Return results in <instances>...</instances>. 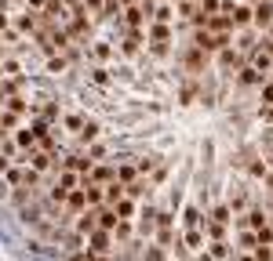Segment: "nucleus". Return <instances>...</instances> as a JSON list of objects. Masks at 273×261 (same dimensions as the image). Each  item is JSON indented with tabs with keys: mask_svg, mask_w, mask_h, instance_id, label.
I'll list each match as a JSON object with an SVG mask.
<instances>
[{
	"mask_svg": "<svg viewBox=\"0 0 273 261\" xmlns=\"http://www.w3.org/2000/svg\"><path fill=\"white\" fill-rule=\"evenodd\" d=\"M73 189H81V174L69 170V167H62V170H59V182H55V189H51V200H55V203H62Z\"/></svg>",
	"mask_w": 273,
	"mask_h": 261,
	"instance_id": "f257e3e1",
	"label": "nucleus"
},
{
	"mask_svg": "<svg viewBox=\"0 0 273 261\" xmlns=\"http://www.w3.org/2000/svg\"><path fill=\"white\" fill-rule=\"evenodd\" d=\"M149 40H153V55L157 58H168V44H171V29L164 26V22H157L149 29Z\"/></svg>",
	"mask_w": 273,
	"mask_h": 261,
	"instance_id": "f03ea898",
	"label": "nucleus"
},
{
	"mask_svg": "<svg viewBox=\"0 0 273 261\" xmlns=\"http://www.w3.org/2000/svg\"><path fill=\"white\" fill-rule=\"evenodd\" d=\"M251 26L262 29V33L273 26V4H269V0H259V4L251 8Z\"/></svg>",
	"mask_w": 273,
	"mask_h": 261,
	"instance_id": "7ed1b4c3",
	"label": "nucleus"
},
{
	"mask_svg": "<svg viewBox=\"0 0 273 261\" xmlns=\"http://www.w3.org/2000/svg\"><path fill=\"white\" fill-rule=\"evenodd\" d=\"M251 69H259V73H266V69H273V48H269V44H266V48H259L255 55H251Z\"/></svg>",
	"mask_w": 273,
	"mask_h": 261,
	"instance_id": "20e7f679",
	"label": "nucleus"
},
{
	"mask_svg": "<svg viewBox=\"0 0 273 261\" xmlns=\"http://www.w3.org/2000/svg\"><path fill=\"white\" fill-rule=\"evenodd\" d=\"M95 229H99V210H84V214H81V222H76V232L91 236Z\"/></svg>",
	"mask_w": 273,
	"mask_h": 261,
	"instance_id": "39448f33",
	"label": "nucleus"
},
{
	"mask_svg": "<svg viewBox=\"0 0 273 261\" xmlns=\"http://www.w3.org/2000/svg\"><path fill=\"white\" fill-rule=\"evenodd\" d=\"M106 250H109V232H106V229H95V232H91L88 254H106Z\"/></svg>",
	"mask_w": 273,
	"mask_h": 261,
	"instance_id": "423d86ee",
	"label": "nucleus"
},
{
	"mask_svg": "<svg viewBox=\"0 0 273 261\" xmlns=\"http://www.w3.org/2000/svg\"><path fill=\"white\" fill-rule=\"evenodd\" d=\"M81 189H84V196H88V207H102V203H106V200H102V185L81 182Z\"/></svg>",
	"mask_w": 273,
	"mask_h": 261,
	"instance_id": "0eeeda50",
	"label": "nucleus"
},
{
	"mask_svg": "<svg viewBox=\"0 0 273 261\" xmlns=\"http://www.w3.org/2000/svg\"><path fill=\"white\" fill-rule=\"evenodd\" d=\"M139 229H142V236H149L153 229H157V210H153V207H146L139 214Z\"/></svg>",
	"mask_w": 273,
	"mask_h": 261,
	"instance_id": "6e6552de",
	"label": "nucleus"
},
{
	"mask_svg": "<svg viewBox=\"0 0 273 261\" xmlns=\"http://www.w3.org/2000/svg\"><path fill=\"white\" fill-rule=\"evenodd\" d=\"M116 222H121V217H116V207H99V229H113Z\"/></svg>",
	"mask_w": 273,
	"mask_h": 261,
	"instance_id": "1a4fd4ad",
	"label": "nucleus"
},
{
	"mask_svg": "<svg viewBox=\"0 0 273 261\" xmlns=\"http://www.w3.org/2000/svg\"><path fill=\"white\" fill-rule=\"evenodd\" d=\"M66 203H69V210L84 214V207H88V196H84V189H73V192L66 196Z\"/></svg>",
	"mask_w": 273,
	"mask_h": 261,
	"instance_id": "9d476101",
	"label": "nucleus"
},
{
	"mask_svg": "<svg viewBox=\"0 0 273 261\" xmlns=\"http://www.w3.org/2000/svg\"><path fill=\"white\" fill-rule=\"evenodd\" d=\"M15 22H18V29H22V33H36V22H41V18H36V15H33V11L26 8V11H22V15H18Z\"/></svg>",
	"mask_w": 273,
	"mask_h": 261,
	"instance_id": "9b49d317",
	"label": "nucleus"
},
{
	"mask_svg": "<svg viewBox=\"0 0 273 261\" xmlns=\"http://www.w3.org/2000/svg\"><path fill=\"white\" fill-rule=\"evenodd\" d=\"M88 174H91V182H95V185H99V182H102V185H109V182L116 178V174H113L109 167H91Z\"/></svg>",
	"mask_w": 273,
	"mask_h": 261,
	"instance_id": "f8f14e48",
	"label": "nucleus"
},
{
	"mask_svg": "<svg viewBox=\"0 0 273 261\" xmlns=\"http://www.w3.org/2000/svg\"><path fill=\"white\" fill-rule=\"evenodd\" d=\"M208 257H211V261H226V257H229V243H226V240H215L211 250H208Z\"/></svg>",
	"mask_w": 273,
	"mask_h": 261,
	"instance_id": "ddd939ff",
	"label": "nucleus"
},
{
	"mask_svg": "<svg viewBox=\"0 0 273 261\" xmlns=\"http://www.w3.org/2000/svg\"><path fill=\"white\" fill-rule=\"evenodd\" d=\"M211 222H215V225H229V222H233V210H229L226 203H219V207L211 210Z\"/></svg>",
	"mask_w": 273,
	"mask_h": 261,
	"instance_id": "4468645a",
	"label": "nucleus"
},
{
	"mask_svg": "<svg viewBox=\"0 0 273 261\" xmlns=\"http://www.w3.org/2000/svg\"><path fill=\"white\" fill-rule=\"evenodd\" d=\"M182 222H186V229H204V222H201V210H197V207H186Z\"/></svg>",
	"mask_w": 273,
	"mask_h": 261,
	"instance_id": "2eb2a0df",
	"label": "nucleus"
},
{
	"mask_svg": "<svg viewBox=\"0 0 273 261\" xmlns=\"http://www.w3.org/2000/svg\"><path fill=\"white\" fill-rule=\"evenodd\" d=\"M201 243H204V229H189L186 232V247L189 250H201Z\"/></svg>",
	"mask_w": 273,
	"mask_h": 261,
	"instance_id": "dca6fc26",
	"label": "nucleus"
},
{
	"mask_svg": "<svg viewBox=\"0 0 273 261\" xmlns=\"http://www.w3.org/2000/svg\"><path fill=\"white\" fill-rule=\"evenodd\" d=\"M233 26H251V8H233Z\"/></svg>",
	"mask_w": 273,
	"mask_h": 261,
	"instance_id": "f3484780",
	"label": "nucleus"
},
{
	"mask_svg": "<svg viewBox=\"0 0 273 261\" xmlns=\"http://www.w3.org/2000/svg\"><path fill=\"white\" fill-rule=\"evenodd\" d=\"M116 182H121V185H135V167H116Z\"/></svg>",
	"mask_w": 273,
	"mask_h": 261,
	"instance_id": "a211bd4d",
	"label": "nucleus"
},
{
	"mask_svg": "<svg viewBox=\"0 0 273 261\" xmlns=\"http://www.w3.org/2000/svg\"><path fill=\"white\" fill-rule=\"evenodd\" d=\"M255 247H259V232H248L244 229L241 232V250H255Z\"/></svg>",
	"mask_w": 273,
	"mask_h": 261,
	"instance_id": "6ab92c4d",
	"label": "nucleus"
},
{
	"mask_svg": "<svg viewBox=\"0 0 273 261\" xmlns=\"http://www.w3.org/2000/svg\"><path fill=\"white\" fill-rule=\"evenodd\" d=\"M131 214H135V207H131V200L124 196L121 203H116V217H121V222H128V217H131Z\"/></svg>",
	"mask_w": 273,
	"mask_h": 261,
	"instance_id": "aec40b11",
	"label": "nucleus"
},
{
	"mask_svg": "<svg viewBox=\"0 0 273 261\" xmlns=\"http://www.w3.org/2000/svg\"><path fill=\"white\" fill-rule=\"evenodd\" d=\"M62 167H69V170H91L95 163H91V160H84V156H73V160H69V163H62Z\"/></svg>",
	"mask_w": 273,
	"mask_h": 261,
	"instance_id": "412c9836",
	"label": "nucleus"
},
{
	"mask_svg": "<svg viewBox=\"0 0 273 261\" xmlns=\"http://www.w3.org/2000/svg\"><path fill=\"white\" fill-rule=\"evenodd\" d=\"M241 83H262V73L248 66V69H241Z\"/></svg>",
	"mask_w": 273,
	"mask_h": 261,
	"instance_id": "4be33fe9",
	"label": "nucleus"
},
{
	"mask_svg": "<svg viewBox=\"0 0 273 261\" xmlns=\"http://www.w3.org/2000/svg\"><path fill=\"white\" fill-rule=\"evenodd\" d=\"M99 138V123H84L81 127V142H95Z\"/></svg>",
	"mask_w": 273,
	"mask_h": 261,
	"instance_id": "5701e85b",
	"label": "nucleus"
},
{
	"mask_svg": "<svg viewBox=\"0 0 273 261\" xmlns=\"http://www.w3.org/2000/svg\"><path fill=\"white\" fill-rule=\"evenodd\" d=\"M91 55H95V58L102 62V58H109V55H113V48H109V44H106V40H99V44H95V48H91Z\"/></svg>",
	"mask_w": 273,
	"mask_h": 261,
	"instance_id": "b1692460",
	"label": "nucleus"
},
{
	"mask_svg": "<svg viewBox=\"0 0 273 261\" xmlns=\"http://www.w3.org/2000/svg\"><path fill=\"white\" fill-rule=\"evenodd\" d=\"M251 254H255V261H273V250H269L266 243H259V247H255Z\"/></svg>",
	"mask_w": 273,
	"mask_h": 261,
	"instance_id": "393cba45",
	"label": "nucleus"
},
{
	"mask_svg": "<svg viewBox=\"0 0 273 261\" xmlns=\"http://www.w3.org/2000/svg\"><path fill=\"white\" fill-rule=\"evenodd\" d=\"M186 62H189V69H201V62H204V51H201V48H193Z\"/></svg>",
	"mask_w": 273,
	"mask_h": 261,
	"instance_id": "a878e982",
	"label": "nucleus"
},
{
	"mask_svg": "<svg viewBox=\"0 0 273 261\" xmlns=\"http://www.w3.org/2000/svg\"><path fill=\"white\" fill-rule=\"evenodd\" d=\"M124 55H139V33H131V36L124 40Z\"/></svg>",
	"mask_w": 273,
	"mask_h": 261,
	"instance_id": "bb28decb",
	"label": "nucleus"
},
{
	"mask_svg": "<svg viewBox=\"0 0 273 261\" xmlns=\"http://www.w3.org/2000/svg\"><path fill=\"white\" fill-rule=\"evenodd\" d=\"M142 261H164V247H149V250L142 254Z\"/></svg>",
	"mask_w": 273,
	"mask_h": 261,
	"instance_id": "cd10ccee",
	"label": "nucleus"
},
{
	"mask_svg": "<svg viewBox=\"0 0 273 261\" xmlns=\"http://www.w3.org/2000/svg\"><path fill=\"white\" fill-rule=\"evenodd\" d=\"M171 18H175V11H171L168 4H161V8H157V22H164V26H168Z\"/></svg>",
	"mask_w": 273,
	"mask_h": 261,
	"instance_id": "c85d7f7f",
	"label": "nucleus"
},
{
	"mask_svg": "<svg viewBox=\"0 0 273 261\" xmlns=\"http://www.w3.org/2000/svg\"><path fill=\"white\" fill-rule=\"evenodd\" d=\"M102 15H106V18H116V15H121V4H116V0H109V4H102Z\"/></svg>",
	"mask_w": 273,
	"mask_h": 261,
	"instance_id": "c756f323",
	"label": "nucleus"
},
{
	"mask_svg": "<svg viewBox=\"0 0 273 261\" xmlns=\"http://www.w3.org/2000/svg\"><path fill=\"white\" fill-rule=\"evenodd\" d=\"M248 170H251V178H266V170H269V167H266V160H262V163L255 160V163H251Z\"/></svg>",
	"mask_w": 273,
	"mask_h": 261,
	"instance_id": "7c9ffc66",
	"label": "nucleus"
},
{
	"mask_svg": "<svg viewBox=\"0 0 273 261\" xmlns=\"http://www.w3.org/2000/svg\"><path fill=\"white\" fill-rule=\"evenodd\" d=\"M233 62H237V58H233V51H229V48H222V55H219V66H222V69H229Z\"/></svg>",
	"mask_w": 273,
	"mask_h": 261,
	"instance_id": "2f4dec72",
	"label": "nucleus"
},
{
	"mask_svg": "<svg viewBox=\"0 0 273 261\" xmlns=\"http://www.w3.org/2000/svg\"><path fill=\"white\" fill-rule=\"evenodd\" d=\"M91 80H95L99 87H106V83H109V73H106V69H91Z\"/></svg>",
	"mask_w": 273,
	"mask_h": 261,
	"instance_id": "473e14b6",
	"label": "nucleus"
},
{
	"mask_svg": "<svg viewBox=\"0 0 273 261\" xmlns=\"http://www.w3.org/2000/svg\"><path fill=\"white\" fill-rule=\"evenodd\" d=\"M201 8H204L201 15H215V11H219L222 4H219V0H201Z\"/></svg>",
	"mask_w": 273,
	"mask_h": 261,
	"instance_id": "72a5a7b5",
	"label": "nucleus"
},
{
	"mask_svg": "<svg viewBox=\"0 0 273 261\" xmlns=\"http://www.w3.org/2000/svg\"><path fill=\"white\" fill-rule=\"evenodd\" d=\"M128 26H135V29L142 26V11H139V8H131V11H128Z\"/></svg>",
	"mask_w": 273,
	"mask_h": 261,
	"instance_id": "f704fd0d",
	"label": "nucleus"
},
{
	"mask_svg": "<svg viewBox=\"0 0 273 261\" xmlns=\"http://www.w3.org/2000/svg\"><path fill=\"white\" fill-rule=\"evenodd\" d=\"M48 69H51V73H62V69H66V58H51Z\"/></svg>",
	"mask_w": 273,
	"mask_h": 261,
	"instance_id": "c9c22d12",
	"label": "nucleus"
},
{
	"mask_svg": "<svg viewBox=\"0 0 273 261\" xmlns=\"http://www.w3.org/2000/svg\"><path fill=\"white\" fill-rule=\"evenodd\" d=\"M66 123L76 130V135H81V127H84V120H81V116H66Z\"/></svg>",
	"mask_w": 273,
	"mask_h": 261,
	"instance_id": "e433bc0d",
	"label": "nucleus"
},
{
	"mask_svg": "<svg viewBox=\"0 0 273 261\" xmlns=\"http://www.w3.org/2000/svg\"><path fill=\"white\" fill-rule=\"evenodd\" d=\"M157 240H161V247H168V243H171V229H161Z\"/></svg>",
	"mask_w": 273,
	"mask_h": 261,
	"instance_id": "4c0bfd02",
	"label": "nucleus"
},
{
	"mask_svg": "<svg viewBox=\"0 0 273 261\" xmlns=\"http://www.w3.org/2000/svg\"><path fill=\"white\" fill-rule=\"evenodd\" d=\"M8 26H11V18L4 15V8H0V33H8Z\"/></svg>",
	"mask_w": 273,
	"mask_h": 261,
	"instance_id": "58836bf2",
	"label": "nucleus"
},
{
	"mask_svg": "<svg viewBox=\"0 0 273 261\" xmlns=\"http://www.w3.org/2000/svg\"><path fill=\"white\" fill-rule=\"evenodd\" d=\"M262 98H266V102H273V83H266V87H262Z\"/></svg>",
	"mask_w": 273,
	"mask_h": 261,
	"instance_id": "ea45409f",
	"label": "nucleus"
},
{
	"mask_svg": "<svg viewBox=\"0 0 273 261\" xmlns=\"http://www.w3.org/2000/svg\"><path fill=\"white\" fill-rule=\"evenodd\" d=\"M26 8H48V0H26Z\"/></svg>",
	"mask_w": 273,
	"mask_h": 261,
	"instance_id": "a19ab883",
	"label": "nucleus"
},
{
	"mask_svg": "<svg viewBox=\"0 0 273 261\" xmlns=\"http://www.w3.org/2000/svg\"><path fill=\"white\" fill-rule=\"evenodd\" d=\"M84 8H95V11H99V8H102V0H84Z\"/></svg>",
	"mask_w": 273,
	"mask_h": 261,
	"instance_id": "79ce46f5",
	"label": "nucleus"
},
{
	"mask_svg": "<svg viewBox=\"0 0 273 261\" xmlns=\"http://www.w3.org/2000/svg\"><path fill=\"white\" fill-rule=\"evenodd\" d=\"M69 261H91V254H73Z\"/></svg>",
	"mask_w": 273,
	"mask_h": 261,
	"instance_id": "37998d69",
	"label": "nucleus"
},
{
	"mask_svg": "<svg viewBox=\"0 0 273 261\" xmlns=\"http://www.w3.org/2000/svg\"><path fill=\"white\" fill-rule=\"evenodd\" d=\"M237 261H255V254H251V250H244V254H241Z\"/></svg>",
	"mask_w": 273,
	"mask_h": 261,
	"instance_id": "c03bdc74",
	"label": "nucleus"
},
{
	"mask_svg": "<svg viewBox=\"0 0 273 261\" xmlns=\"http://www.w3.org/2000/svg\"><path fill=\"white\" fill-rule=\"evenodd\" d=\"M11 4H15V8H26V0H11Z\"/></svg>",
	"mask_w": 273,
	"mask_h": 261,
	"instance_id": "a18cd8bd",
	"label": "nucleus"
},
{
	"mask_svg": "<svg viewBox=\"0 0 273 261\" xmlns=\"http://www.w3.org/2000/svg\"><path fill=\"white\" fill-rule=\"evenodd\" d=\"M4 55H8V48H4V44H0V58H4Z\"/></svg>",
	"mask_w": 273,
	"mask_h": 261,
	"instance_id": "49530a36",
	"label": "nucleus"
},
{
	"mask_svg": "<svg viewBox=\"0 0 273 261\" xmlns=\"http://www.w3.org/2000/svg\"><path fill=\"white\" fill-rule=\"evenodd\" d=\"M0 80H4V66H0Z\"/></svg>",
	"mask_w": 273,
	"mask_h": 261,
	"instance_id": "de8ad7c7",
	"label": "nucleus"
},
{
	"mask_svg": "<svg viewBox=\"0 0 273 261\" xmlns=\"http://www.w3.org/2000/svg\"><path fill=\"white\" fill-rule=\"evenodd\" d=\"M121 4H131V0H121Z\"/></svg>",
	"mask_w": 273,
	"mask_h": 261,
	"instance_id": "09e8293b",
	"label": "nucleus"
},
{
	"mask_svg": "<svg viewBox=\"0 0 273 261\" xmlns=\"http://www.w3.org/2000/svg\"><path fill=\"white\" fill-rule=\"evenodd\" d=\"M66 4H76V0H66Z\"/></svg>",
	"mask_w": 273,
	"mask_h": 261,
	"instance_id": "8fccbe9b",
	"label": "nucleus"
},
{
	"mask_svg": "<svg viewBox=\"0 0 273 261\" xmlns=\"http://www.w3.org/2000/svg\"><path fill=\"white\" fill-rule=\"evenodd\" d=\"M248 4H259V0H248Z\"/></svg>",
	"mask_w": 273,
	"mask_h": 261,
	"instance_id": "3c124183",
	"label": "nucleus"
},
{
	"mask_svg": "<svg viewBox=\"0 0 273 261\" xmlns=\"http://www.w3.org/2000/svg\"><path fill=\"white\" fill-rule=\"evenodd\" d=\"M269 36H273V26H269Z\"/></svg>",
	"mask_w": 273,
	"mask_h": 261,
	"instance_id": "603ef678",
	"label": "nucleus"
},
{
	"mask_svg": "<svg viewBox=\"0 0 273 261\" xmlns=\"http://www.w3.org/2000/svg\"><path fill=\"white\" fill-rule=\"evenodd\" d=\"M179 4H186V0H179Z\"/></svg>",
	"mask_w": 273,
	"mask_h": 261,
	"instance_id": "864d4df0",
	"label": "nucleus"
},
{
	"mask_svg": "<svg viewBox=\"0 0 273 261\" xmlns=\"http://www.w3.org/2000/svg\"><path fill=\"white\" fill-rule=\"evenodd\" d=\"M269 73H273V69H269Z\"/></svg>",
	"mask_w": 273,
	"mask_h": 261,
	"instance_id": "5fc2aeb1",
	"label": "nucleus"
},
{
	"mask_svg": "<svg viewBox=\"0 0 273 261\" xmlns=\"http://www.w3.org/2000/svg\"><path fill=\"white\" fill-rule=\"evenodd\" d=\"M269 156H273V153H269Z\"/></svg>",
	"mask_w": 273,
	"mask_h": 261,
	"instance_id": "6e6d98bb",
	"label": "nucleus"
}]
</instances>
